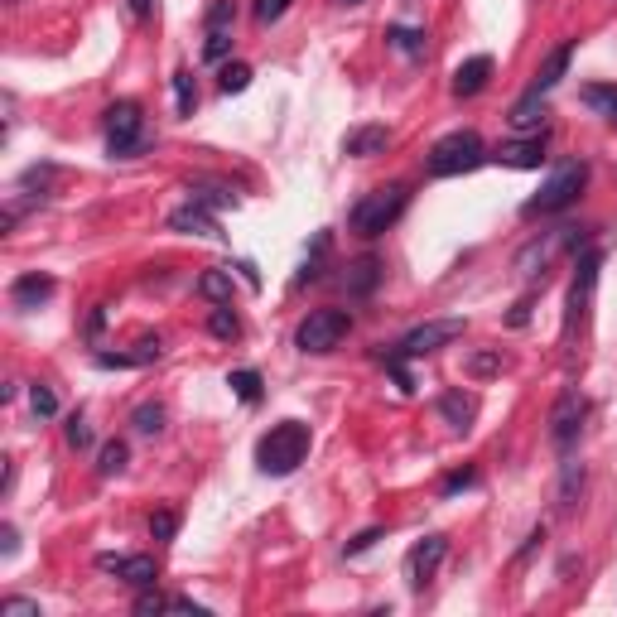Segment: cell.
Here are the masks:
<instances>
[{"instance_id":"obj_35","label":"cell","mask_w":617,"mask_h":617,"mask_svg":"<svg viewBox=\"0 0 617 617\" xmlns=\"http://www.w3.org/2000/svg\"><path fill=\"white\" fill-rule=\"evenodd\" d=\"M478 483H483V473H478L473 463H468V468H454V473L439 483V497H458V492H468V487H478Z\"/></svg>"},{"instance_id":"obj_44","label":"cell","mask_w":617,"mask_h":617,"mask_svg":"<svg viewBox=\"0 0 617 617\" xmlns=\"http://www.w3.org/2000/svg\"><path fill=\"white\" fill-rule=\"evenodd\" d=\"M328 256V232H323L319 242H314V256L304 261V270H299V285H309V280H319V261Z\"/></svg>"},{"instance_id":"obj_1","label":"cell","mask_w":617,"mask_h":617,"mask_svg":"<svg viewBox=\"0 0 617 617\" xmlns=\"http://www.w3.org/2000/svg\"><path fill=\"white\" fill-rule=\"evenodd\" d=\"M405 208H410V188H405V184H381V188L362 193V198L352 203L348 227L357 232V237H362V242H372V237L391 232V227L401 222Z\"/></svg>"},{"instance_id":"obj_45","label":"cell","mask_w":617,"mask_h":617,"mask_svg":"<svg viewBox=\"0 0 617 617\" xmlns=\"http://www.w3.org/2000/svg\"><path fill=\"white\" fill-rule=\"evenodd\" d=\"M290 5H295V0H256V20H261V25H275Z\"/></svg>"},{"instance_id":"obj_46","label":"cell","mask_w":617,"mask_h":617,"mask_svg":"<svg viewBox=\"0 0 617 617\" xmlns=\"http://www.w3.org/2000/svg\"><path fill=\"white\" fill-rule=\"evenodd\" d=\"M0 613L5 617H39V603H34V598H5Z\"/></svg>"},{"instance_id":"obj_19","label":"cell","mask_w":617,"mask_h":617,"mask_svg":"<svg viewBox=\"0 0 617 617\" xmlns=\"http://www.w3.org/2000/svg\"><path fill=\"white\" fill-rule=\"evenodd\" d=\"M487 82H492V58L487 54L468 58V63H458L454 68V97H478Z\"/></svg>"},{"instance_id":"obj_40","label":"cell","mask_w":617,"mask_h":617,"mask_svg":"<svg viewBox=\"0 0 617 617\" xmlns=\"http://www.w3.org/2000/svg\"><path fill=\"white\" fill-rule=\"evenodd\" d=\"M29 405H34V415H39V420L58 415V396L49 391V386H29Z\"/></svg>"},{"instance_id":"obj_2","label":"cell","mask_w":617,"mask_h":617,"mask_svg":"<svg viewBox=\"0 0 617 617\" xmlns=\"http://www.w3.org/2000/svg\"><path fill=\"white\" fill-rule=\"evenodd\" d=\"M309 444H314V434H309L304 420H280V425H270V434H261L256 463L270 478H285V473H295L299 463L309 458Z\"/></svg>"},{"instance_id":"obj_43","label":"cell","mask_w":617,"mask_h":617,"mask_svg":"<svg viewBox=\"0 0 617 617\" xmlns=\"http://www.w3.org/2000/svg\"><path fill=\"white\" fill-rule=\"evenodd\" d=\"M381 536H386L381 526H367L362 536H352V540H348V550H343V555H348V560H357V555H367V550H372V545H376Z\"/></svg>"},{"instance_id":"obj_9","label":"cell","mask_w":617,"mask_h":617,"mask_svg":"<svg viewBox=\"0 0 617 617\" xmlns=\"http://www.w3.org/2000/svg\"><path fill=\"white\" fill-rule=\"evenodd\" d=\"M463 328H468L463 319H430V323H420V328H410L401 343H396V352H401L405 362H410V357H430V352L458 343V338H463Z\"/></svg>"},{"instance_id":"obj_10","label":"cell","mask_w":617,"mask_h":617,"mask_svg":"<svg viewBox=\"0 0 617 617\" xmlns=\"http://www.w3.org/2000/svg\"><path fill=\"white\" fill-rule=\"evenodd\" d=\"M598 266H603V256L598 251H584L579 256V270H574V285H569V309H564V338L584 323L593 304V285H598Z\"/></svg>"},{"instance_id":"obj_14","label":"cell","mask_w":617,"mask_h":617,"mask_svg":"<svg viewBox=\"0 0 617 617\" xmlns=\"http://www.w3.org/2000/svg\"><path fill=\"white\" fill-rule=\"evenodd\" d=\"M169 232H188V237H222L217 217L208 213L203 203H193V198H188L184 208H174V213H169Z\"/></svg>"},{"instance_id":"obj_28","label":"cell","mask_w":617,"mask_h":617,"mask_svg":"<svg viewBox=\"0 0 617 617\" xmlns=\"http://www.w3.org/2000/svg\"><path fill=\"white\" fill-rule=\"evenodd\" d=\"M386 44L405 58H425V29H410V25H391L386 29Z\"/></svg>"},{"instance_id":"obj_4","label":"cell","mask_w":617,"mask_h":617,"mask_svg":"<svg viewBox=\"0 0 617 617\" xmlns=\"http://www.w3.org/2000/svg\"><path fill=\"white\" fill-rule=\"evenodd\" d=\"M579 246H589V232H584V227L540 232L536 242H526L516 251V275H521V280H545V270L555 266V256H560V251H574V256H579Z\"/></svg>"},{"instance_id":"obj_41","label":"cell","mask_w":617,"mask_h":617,"mask_svg":"<svg viewBox=\"0 0 617 617\" xmlns=\"http://www.w3.org/2000/svg\"><path fill=\"white\" fill-rule=\"evenodd\" d=\"M237 25V5L232 0H213L208 5V29H232Z\"/></svg>"},{"instance_id":"obj_27","label":"cell","mask_w":617,"mask_h":617,"mask_svg":"<svg viewBox=\"0 0 617 617\" xmlns=\"http://www.w3.org/2000/svg\"><path fill=\"white\" fill-rule=\"evenodd\" d=\"M164 420H169V410H164L160 401H140L131 410V430L145 434V439H155V434H164Z\"/></svg>"},{"instance_id":"obj_17","label":"cell","mask_w":617,"mask_h":617,"mask_svg":"<svg viewBox=\"0 0 617 617\" xmlns=\"http://www.w3.org/2000/svg\"><path fill=\"white\" fill-rule=\"evenodd\" d=\"M381 285V261L376 256H357V261H348V270H343V290H348V299H367Z\"/></svg>"},{"instance_id":"obj_22","label":"cell","mask_w":617,"mask_h":617,"mask_svg":"<svg viewBox=\"0 0 617 617\" xmlns=\"http://www.w3.org/2000/svg\"><path fill=\"white\" fill-rule=\"evenodd\" d=\"M439 415H444V425L468 430V425L478 420V401H473L468 391H444V396H439Z\"/></svg>"},{"instance_id":"obj_11","label":"cell","mask_w":617,"mask_h":617,"mask_svg":"<svg viewBox=\"0 0 617 617\" xmlns=\"http://www.w3.org/2000/svg\"><path fill=\"white\" fill-rule=\"evenodd\" d=\"M444 555H449V540H444V536H425L420 545H415V550H410V555H405V584L420 593L434 579V574H439Z\"/></svg>"},{"instance_id":"obj_31","label":"cell","mask_w":617,"mask_h":617,"mask_svg":"<svg viewBox=\"0 0 617 617\" xmlns=\"http://www.w3.org/2000/svg\"><path fill=\"white\" fill-rule=\"evenodd\" d=\"M502 367H507V357H502V352H497V348L473 352V357L463 362V372L473 376V381H487V376H497V372H502Z\"/></svg>"},{"instance_id":"obj_23","label":"cell","mask_w":617,"mask_h":617,"mask_svg":"<svg viewBox=\"0 0 617 617\" xmlns=\"http://www.w3.org/2000/svg\"><path fill=\"white\" fill-rule=\"evenodd\" d=\"M579 492H584V463H564L560 468V487H555V511L560 516H569V511L579 507Z\"/></svg>"},{"instance_id":"obj_7","label":"cell","mask_w":617,"mask_h":617,"mask_svg":"<svg viewBox=\"0 0 617 617\" xmlns=\"http://www.w3.org/2000/svg\"><path fill=\"white\" fill-rule=\"evenodd\" d=\"M107 150L116 155V160L145 150V111H140V102L121 97V102H111L107 107Z\"/></svg>"},{"instance_id":"obj_51","label":"cell","mask_w":617,"mask_h":617,"mask_svg":"<svg viewBox=\"0 0 617 617\" xmlns=\"http://www.w3.org/2000/svg\"><path fill=\"white\" fill-rule=\"evenodd\" d=\"M150 5H155V0H131V15H135V20H145V15H150Z\"/></svg>"},{"instance_id":"obj_15","label":"cell","mask_w":617,"mask_h":617,"mask_svg":"<svg viewBox=\"0 0 617 617\" xmlns=\"http://www.w3.org/2000/svg\"><path fill=\"white\" fill-rule=\"evenodd\" d=\"M160 352H164L160 338H140V343H135V352H97L92 362H97L102 372H126V367H145V362H155Z\"/></svg>"},{"instance_id":"obj_42","label":"cell","mask_w":617,"mask_h":617,"mask_svg":"<svg viewBox=\"0 0 617 617\" xmlns=\"http://www.w3.org/2000/svg\"><path fill=\"white\" fill-rule=\"evenodd\" d=\"M63 434H68V449H92V425H87L82 415H73Z\"/></svg>"},{"instance_id":"obj_36","label":"cell","mask_w":617,"mask_h":617,"mask_svg":"<svg viewBox=\"0 0 617 617\" xmlns=\"http://www.w3.org/2000/svg\"><path fill=\"white\" fill-rule=\"evenodd\" d=\"M227 54H232V29H208V39H203V58H208V63H222Z\"/></svg>"},{"instance_id":"obj_6","label":"cell","mask_w":617,"mask_h":617,"mask_svg":"<svg viewBox=\"0 0 617 617\" xmlns=\"http://www.w3.org/2000/svg\"><path fill=\"white\" fill-rule=\"evenodd\" d=\"M352 333L348 309H309V319L295 328V348L299 352H333Z\"/></svg>"},{"instance_id":"obj_49","label":"cell","mask_w":617,"mask_h":617,"mask_svg":"<svg viewBox=\"0 0 617 617\" xmlns=\"http://www.w3.org/2000/svg\"><path fill=\"white\" fill-rule=\"evenodd\" d=\"M540 540H545V526H536V531L526 536V545L516 550V560H531V555H536V545H540Z\"/></svg>"},{"instance_id":"obj_8","label":"cell","mask_w":617,"mask_h":617,"mask_svg":"<svg viewBox=\"0 0 617 617\" xmlns=\"http://www.w3.org/2000/svg\"><path fill=\"white\" fill-rule=\"evenodd\" d=\"M584 420H589V401H584L574 386L560 391L555 405H550V444H555L560 454H569V449L579 444V434H584Z\"/></svg>"},{"instance_id":"obj_13","label":"cell","mask_w":617,"mask_h":617,"mask_svg":"<svg viewBox=\"0 0 617 617\" xmlns=\"http://www.w3.org/2000/svg\"><path fill=\"white\" fill-rule=\"evenodd\" d=\"M492 160L502 164V169H540L545 164V135H526V140H507Z\"/></svg>"},{"instance_id":"obj_33","label":"cell","mask_w":617,"mask_h":617,"mask_svg":"<svg viewBox=\"0 0 617 617\" xmlns=\"http://www.w3.org/2000/svg\"><path fill=\"white\" fill-rule=\"evenodd\" d=\"M227 386H232V396H237V401H246V405L261 401V372H251V367L232 372V376H227Z\"/></svg>"},{"instance_id":"obj_25","label":"cell","mask_w":617,"mask_h":617,"mask_svg":"<svg viewBox=\"0 0 617 617\" xmlns=\"http://www.w3.org/2000/svg\"><path fill=\"white\" fill-rule=\"evenodd\" d=\"M188 198L203 203V208H237V188L232 184H213V179H193Z\"/></svg>"},{"instance_id":"obj_18","label":"cell","mask_w":617,"mask_h":617,"mask_svg":"<svg viewBox=\"0 0 617 617\" xmlns=\"http://www.w3.org/2000/svg\"><path fill=\"white\" fill-rule=\"evenodd\" d=\"M54 275H39V270H29L20 275L15 285H10V299H15V309H39L44 299H54Z\"/></svg>"},{"instance_id":"obj_29","label":"cell","mask_w":617,"mask_h":617,"mask_svg":"<svg viewBox=\"0 0 617 617\" xmlns=\"http://www.w3.org/2000/svg\"><path fill=\"white\" fill-rule=\"evenodd\" d=\"M198 295L208 304H232V275L227 270H203L198 275Z\"/></svg>"},{"instance_id":"obj_39","label":"cell","mask_w":617,"mask_h":617,"mask_svg":"<svg viewBox=\"0 0 617 617\" xmlns=\"http://www.w3.org/2000/svg\"><path fill=\"white\" fill-rule=\"evenodd\" d=\"M150 536L155 540H174L179 536V511H155V516H150Z\"/></svg>"},{"instance_id":"obj_16","label":"cell","mask_w":617,"mask_h":617,"mask_svg":"<svg viewBox=\"0 0 617 617\" xmlns=\"http://www.w3.org/2000/svg\"><path fill=\"white\" fill-rule=\"evenodd\" d=\"M386 145H391V131H386V126H352V131L343 135V155H352V160H372Z\"/></svg>"},{"instance_id":"obj_37","label":"cell","mask_w":617,"mask_h":617,"mask_svg":"<svg viewBox=\"0 0 617 617\" xmlns=\"http://www.w3.org/2000/svg\"><path fill=\"white\" fill-rule=\"evenodd\" d=\"M217 87H222L227 97H232V92H246V87H251V68H246V63H227L222 78H217Z\"/></svg>"},{"instance_id":"obj_34","label":"cell","mask_w":617,"mask_h":617,"mask_svg":"<svg viewBox=\"0 0 617 617\" xmlns=\"http://www.w3.org/2000/svg\"><path fill=\"white\" fill-rule=\"evenodd\" d=\"M174 107H179V116H193V107H198V82L188 68L174 73Z\"/></svg>"},{"instance_id":"obj_24","label":"cell","mask_w":617,"mask_h":617,"mask_svg":"<svg viewBox=\"0 0 617 617\" xmlns=\"http://www.w3.org/2000/svg\"><path fill=\"white\" fill-rule=\"evenodd\" d=\"M569 58H574V39H564L560 49H550V58L540 63V73H536V92H550V87H560V78L569 73Z\"/></svg>"},{"instance_id":"obj_26","label":"cell","mask_w":617,"mask_h":617,"mask_svg":"<svg viewBox=\"0 0 617 617\" xmlns=\"http://www.w3.org/2000/svg\"><path fill=\"white\" fill-rule=\"evenodd\" d=\"M579 102H584L593 116H603V121H613V126H617V87H608V82H593V87H584V92H579Z\"/></svg>"},{"instance_id":"obj_47","label":"cell","mask_w":617,"mask_h":617,"mask_svg":"<svg viewBox=\"0 0 617 617\" xmlns=\"http://www.w3.org/2000/svg\"><path fill=\"white\" fill-rule=\"evenodd\" d=\"M15 550H20V531H15V526H10V521H5V526H0V555H5V560H10V555H15Z\"/></svg>"},{"instance_id":"obj_5","label":"cell","mask_w":617,"mask_h":617,"mask_svg":"<svg viewBox=\"0 0 617 617\" xmlns=\"http://www.w3.org/2000/svg\"><path fill=\"white\" fill-rule=\"evenodd\" d=\"M584 184H589V164L584 160H564L550 179H545V188H540L536 198L521 208L526 217H550V213H564L579 193H584Z\"/></svg>"},{"instance_id":"obj_48","label":"cell","mask_w":617,"mask_h":617,"mask_svg":"<svg viewBox=\"0 0 617 617\" xmlns=\"http://www.w3.org/2000/svg\"><path fill=\"white\" fill-rule=\"evenodd\" d=\"M507 323H511V328H526V323H531V299H521V304L507 314Z\"/></svg>"},{"instance_id":"obj_20","label":"cell","mask_w":617,"mask_h":617,"mask_svg":"<svg viewBox=\"0 0 617 617\" xmlns=\"http://www.w3.org/2000/svg\"><path fill=\"white\" fill-rule=\"evenodd\" d=\"M545 116H550V107H545V92H536V87H531V92H526V97H521V102H516V107H511V131H526V135H536L540 126H545Z\"/></svg>"},{"instance_id":"obj_32","label":"cell","mask_w":617,"mask_h":617,"mask_svg":"<svg viewBox=\"0 0 617 617\" xmlns=\"http://www.w3.org/2000/svg\"><path fill=\"white\" fill-rule=\"evenodd\" d=\"M208 333H213V338H242V319L232 314V304H213V314H208Z\"/></svg>"},{"instance_id":"obj_12","label":"cell","mask_w":617,"mask_h":617,"mask_svg":"<svg viewBox=\"0 0 617 617\" xmlns=\"http://www.w3.org/2000/svg\"><path fill=\"white\" fill-rule=\"evenodd\" d=\"M97 569L116 574V579L131 584V589H155V579H160V564L150 560V555H102Z\"/></svg>"},{"instance_id":"obj_3","label":"cell","mask_w":617,"mask_h":617,"mask_svg":"<svg viewBox=\"0 0 617 617\" xmlns=\"http://www.w3.org/2000/svg\"><path fill=\"white\" fill-rule=\"evenodd\" d=\"M487 160V145L478 131H449L444 140H434L425 155V174L430 179H454V174H473Z\"/></svg>"},{"instance_id":"obj_30","label":"cell","mask_w":617,"mask_h":617,"mask_svg":"<svg viewBox=\"0 0 617 617\" xmlns=\"http://www.w3.org/2000/svg\"><path fill=\"white\" fill-rule=\"evenodd\" d=\"M126 463H131L126 439H111V444H102V454H97V473H102V478H116V473H126Z\"/></svg>"},{"instance_id":"obj_50","label":"cell","mask_w":617,"mask_h":617,"mask_svg":"<svg viewBox=\"0 0 617 617\" xmlns=\"http://www.w3.org/2000/svg\"><path fill=\"white\" fill-rule=\"evenodd\" d=\"M102 328H107V314H102V309H92V319H87V338H97Z\"/></svg>"},{"instance_id":"obj_52","label":"cell","mask_w":617,"mask_h":617,"mask_svg":"<svg viewBox=\"0 0 617 617\" xmlns=\"http://www.w3.org/2000/svg\"><path fill=\"white\" fill-rule=\"evenodd\" d=\"M338 5H362V0H338Z\"/></svg>"},{"instance_id":"obj_21","label":"cell","mask_w":617,"mask_h":617,"mask_svg":"<svg viewBox=\"0 0 617 617\" xmlns=\"http://www.w3.org/2000/svg\"><path fill=\"white\" fill-rule=\"evenodd\" d=\"M135 613L140 617H150V613H193V617H203L208 608L193 603V598H179V593H140V598H135Z\"/></svg>"},{"instance_id":"obj_38","label":"cell","mask_w":617,"mask_h":617,"mask_svg":"<svg viewBox=\"0 0 617 617\" xmlns=\"http://www.w3.org/2000/svg\"><path fill=\"white\" fill-rule=\"evenodd\" d=\"M381 362H386V372L396 376V386H401L405 396H410V391H415V376H410V367H405V357L396 348H386L381 352Z\"/></svg>"}]
</instances>
